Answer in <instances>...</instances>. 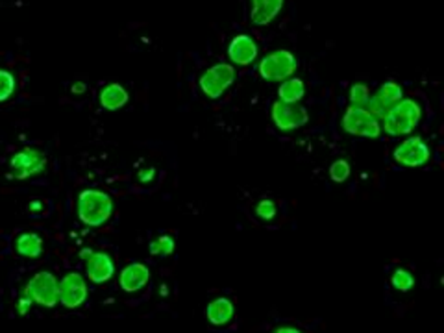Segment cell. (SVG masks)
<instances>
[{"label": "cell", "mask_w": 444, "mask_h": 333, "mask_svg": "<svg viewBox=\"0 0 444 333\" xmlns=\"http://www.w3.org/2000/svg\"><path fill=\"white\" fill-rule=\"evenodd\" d=\"M402 96L404 91L397 82H385L383 85H380V89L376 91L374 96L369 98L365 110L369 111V113H372L378 121H380V119L383 121L387 113L397 106L398 102L402 101Z\"/></svg>", "instance_id": "obj_9"}, {"label": "cell", "mask_w": 444, "mask_h": 333, "mask_svg": "<svg viewBox=\"0 0 444 333\" xmlns=\"http://www.w3.org/2000/svg\"><path fill=\"white\" fill-rule=\"evenodd\" d=\"M87 283L78 272H69L61 278V281H58V302L69 309L82 306L87 300Z\"/></svg>", "instance_id": "obj_10"}, {"label": "cell", "mask_w": 444, "mask_h": 333, "mask_svg": "<svg viewBox=\"0 0 444 333\" xmlns=\"http://www.w3.org/2000/svg\"><path fill=\"white\" fill-rule=\"evenodd\" d=\"M276 212H278V207H276V204L270 200V198H263V200L256 206V215H258L259 219H263V221L274 219Z\"/></svg>", "instance_id": "obj_25"}, {"label": "cell", "mask_w": 444, "mask_h": 333, "mask_svg": "<svg viewBox=\"0 0 444 333\" xmlns=\"http://www.w3.org/2000/svg\"><path fill=\"white\" fill-rule=\"evenodd\" d=\"M206 317L213 326H224L233 318V304L228 298H217L207 304Z\"/></svg>", "instance_id": "obj_16"}, {"label": "cell", "mask_w": 444, "mask_h": 333, "mask_svg": "<svg viewBox=\"0 0 444 333\" xmlns=\"http://www.w3.org/2000/svg\"><path fill=\"white\" fill-rule=\"evenodd\" d=\"M148 281H150V270H148L147 265L143 263L126 265V267L121 270V278H119V283H121L122 291L126 293L141 291Z\"/></svg>", "instance_id": "obj_14"}, {"label": "cell", "mask_w": 444, "mask_h": 333, "mask_svg": "<svg viewBox=\"0 0 444 333\" xmlns=\"http://www.w3.org/2000/svg\"><path fill=\"white\" fill-rule=\"evenodd\" d=\"M32 304H34V302L30 300L28 296L22 295L21 298H19V302H17V313L24 317V315H27V313L30 311V307H32Z\"/></svg>", "instance_id": "obj_26"}, {"label": "cell", "mask_w": 444, "mask_h": 333, "mask_svg": "<svg viewBox=\"0 0 444 333\" xmlns=\"http://www.w3.org/2000/svg\"><path fill=\"white\" fill-rule=\"evenodd\" d=\"M258 45L252 37L249 36H235L228 47V56L232 59V64H237L241 67H246L258 58Z\"/></svg>", "instance_id": "obj_13"}, {"label": "cell", "mask_w": 444, "mask_h": 333, "mask_svg": "<svg viewBox=\"0 0 444 333\" xmlns=\"http://www.w3.org/2000/svg\"><path fill=\"white\" fill-rule=\"evenodd\" d=\"M128 91L121 84H108L101 91V104L110 111H117L128 104Z\"/></svg>", "instance_id": "obj_17"}, {"label": "cell", "mask_w": 444, "mask_h": 333, "mask_svg": "<svg viewBox=\"0 0 444 333\" xmlns=\"http://www.w3.org/2000/svg\"><path fill=\"white\" fill-rule=\"evenodd\" d=\"M175 252V239L170 235H159L150 243V254L158 256V258H165Z\"/></svg>", "instance_id": "obj_20"}, {"label": "cell", "mask_w": 444, "mask_h": 333, "mask_svg": "<svg viewBox=\"0 0 444 333\" xmlns=\"http://www.w3.org/2000/svg\"><path fill=\"white\" fill-rule=\"evenodd\" d=\"M85 89H87V87H85V84H82V82H78V84L73 85L74 95H82V93H85Z\"/></svg>", "instance_id": "obj_28"}, {"label": "cell", "mask_w": 444, "mask_h": 333, "mask_svg": "<svg viewBox=\"0 0 444 333\" xmlns=\"http://www.w3.org/2000/svg\"><path fill=\"white\" fill-rule=\"evenodd\" d=\"M24 296L45 307H54L58 304V278L52 272H37L24 287Z\"/></svg>", "instance_id": "obj_5"}, {"label": "cell", "mask_w": 444, "mask_h": 333, "mask_svg": "<svg viewBox=\"0 0 444 333\" xmlns=\"http://www.w3.org/2000/svg\"><path fill=\"white\" fill-rule=\"evenodd\" d=\"M281 102L287 104H298L306 95V85L300 78H287L281 82L280 89H278Z\"/></svg>", "instance_id": "obj_19"}, {"label": "cell", "mask_w": 444, "mask_h": 333, "mask_svg": "<svg viewBox=\"0 0 444 333\" xmlns=\"http://www.w3.org/2000/svg\"><path fill=\"white\" fill-rule=\"evenodd\" d=\"M17 254L22 258L36 259L43 254V239L41 235H37L34 232L21 233L15 241Z\"/></svg>", "instance_id": "obj_18"}, {"label": "cell", "mask_w": 444, "mask_h": 333, "mask_svg": "<svg viewBox=\"0 0 444 333\" xmlns=\"http://www.w3.org/2000/svg\"><path fill=\"white\" fill-rule=\"evenodd\" d=\"M85 272L93 283H104L115 274V265L106 252H93L85 259Z\"/></svg>", "instance_id": "obj_12"}, {"label": "cell", "mask_w": 444, "mask_h": 333, "mask_svg": "<svg viewBox=\"0 0 444 333\" xmlns=\"http://www.w3.org/2000/svg\"><path fill=\"white\" fill-rule=\"evenodd\" d=\"M274 333H302L298 328H291V326H283V328H278Z\"/></svg>", "instance_id": "obj_29"}, {"label": "cell", "mask_w": 444, "mask_h": 333, "mask_svg": "<svg viewBox=\"0 0 444 333\" xmlns=\"http://www.w3.org/2000/svg\"><path fill=\"white\" fill-rule=\"evenodd\" d=\"M370 98V89L365 84H354L350 87V106L365 108Z\"/></svg>", "instance_id": "obj_22"}, {"label": "cell", "mask_w": 444, "mask_h": 333, "mask_svg": "<svg viewBox=\"0 0 444 333\" xmlns=\"http://www.w3.org/2000/svg\"><path fill=\"white\" fill-rule=\"evenodd\" d=\"M235 69L230 64H217L200 76V89L207 98H219L233 84Z\"/></svg>", "instance_id": "obj_7"}, {"label": "cell", "mask_w": 444, "mask_h": 333, "mask_svg": "<svg viewBox=\"0 0 444 333\" xmlns=\"http://www.w3.org/2000/svg\"><path fill=\"white\" fill-rule=\"evenodd\" d=\"M283 2L286 0H252L254 8H252L250 19L258 27H265L278 17V13L283 8Z\"/></svg>", "instance_id": "obj_15"}, {"label": "cell", "mask_w": 444, "mask_h": 333, "mask_svg": "<svg viewBox=\"0 0 444 333\" xmlns=\"http://www.w3.org/2000/svg\"><path fill=\"white\" fill-rule=\"evenodd\" d=\"M296 58L289 50H276L265 56L259 64V76L267 82H283L296 71Z\"/></svg>", "instance_id": "obj_4"}, {"label": "cell", "mask_w": 444, "mask_h": 333, "mask_svg": "<svg viewBox=\"0 0 444 333\" xmlns=\"http://www.w3.org/2000/svg\"><path fill=\"white\" fill-rule=\"evenodd\" d=\"M420 119H422V110L418 106V102L413 98H402L383 119L385 132L394 138L409 135L418 126Z\"/></svg>", "instance_id": "obj_2"}, {"label": "cell", "mask_w": 444, "mask_h": 333, "mask_svg": "<svg viewBox=\"0 0 444 333\" xmlns=\"http://www.w3.org/2000/svg\"><path fill=\"white\" fill-rule=\"evenodd\" d=\"M113 200L101 189H85L78 196V217L85 226L98 228L110 221Z\"/></svg>", "instance_id": "obj_1"}, {"label": "cell", "mask_w": 444, "mask_h": 333, "mask_svg": "<svg viewBox=\"0 0 444 333\" xmlns=\"http://www.w3.org/2000/svg\"><path fill=\"white\" fill-rule=\"evenodd\" d=\"M156 176V169H145L139 172V182H143V184H148V182H152V178Z\"/></svg>", "instance_id": "obj_27"}, {"label": "cell", "mask_w": 444, "mask_h": 333, "mask_svg": "<svg viewBox=\"0 0 444 333\" xmlns=\"http://www.w3.org/2000/svg\"><path fill=\"white\" fill-rule=\"evenodd\" d=\"M11 175L17 180H24V178H30V176H36L39 172L45 170L47 167V158L41 150L37 148H22L19 152L11 158L10 161Z\"/></svg>", "instance_id": "obj_8"}, {"label": "cell", "mask_w": 444, "mask_h": 333, "mask_svg": "<svg viewBox=\"0 0 444 333\" xmlns=\"http://www.w3.org/2000/svg\"><path fill=\"white\" fill-rule=\"evenodd\" d=\"M341 124H343L344 132H348L350 135H355V138L378 139L381 133L380 121L372 113H369L365 108L350 106L344 111Z\"/></svg>", "instance_id": "obj_3"}, {"label": "cell", "mask_w": 444, "mask_h": 333, "mask_svg": "<svg viewBox=\"0 0 444 333\" xmlns=\"http://www.w3.org/2000/svg\"><path fill=\"white\" fill-rule=\"evenodd\" d=\"M15 91V78L8 71L0 69V102L8 101Z\"/></svg>", "instance_id": "obj_24"}, {"label": "cell", "mask_w": 444, "mask_h": 333, "mask_svg": "<svg viewBox=\"0 0 444 333\" xmlns=\"http://www.w3.org/2000/svg\"><path fill=\"white\" fill-rule=\"evenodd\" d=\"M91 254H93V250H91V249H84V250H82V252H80V258H82V259H87Z\"/></svg>", "instance_id": "obj_30"}, {"label": "cell", "mask_w": 444, "mask_h": 333, "mask_svg": "<svg viewBox=\"0 0 444 333\" xmlns=\"http://www.w3.org/2000/svg\"><path fill=\"white\" fill-rule=\"evenodd\" d=\"M391 281H392V287H394L397 291H402V293L411 291L413 286H415V278H413L411 272L406 269H397V272L392 274Z\"/></svg>", "instance_id": "obj_21"}, {"label": "cell", "mask_w": 444, "mask_h": 333, "mask_svg": "<svg viewBox=\"0 0 444 333\" xmlns=\"http://www.w3.org/2000/svg\"><path fill=\"white\" fill-rule=\"evenodd\" d=\"M350 172H352V169H350V163L346 159H335L330 167V176L335 184H343V182L348 180Z\"/></svg>", "instance_id": "obj_23"}, {"label": "cell", "mask_w": 444, "mask_h": 333, "mask_svg": "<svg viewBox=\"0 0 444 333\" xmlns=\"http://www.w3.org/2000/svg\"><path fill=\"white\" fill-rule=\"evenodd\" d=\"M392 156L397 159V163L404 165L407 169H418V167L428 163L429 158H431V150L422 138L415 135V138H407L406 141L398 145Z\"/></svg>", "instance_id": "obj_6"}, {"label": "cell", "mask_w": 444, "mask_h": 333, "mask_svg": "<svg viewBox=\"0 0 444 333\" xmlns=\"http://www.w3.org/2000/svg\"><path fill=\"white\" fill-rule=\"evenodd\" d=\"M272 121L283 132H291L296 128H302L309 121V113L300 104H287V102L276 101L272 104Z\"/></svg>", "instance_id": "obj_11"}]
</instances>
